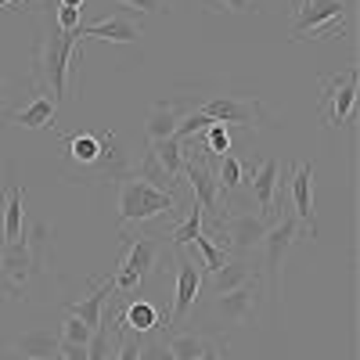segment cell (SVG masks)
Segmentation results:
<instances>
[{
    "label": "cell",
    "instance_id": "cell-10",
    "mask_svg": "<svg viewBox=\"0 0 360 360\" xmlns=\"http://www.w3.org/2000/svg\"><path fill=\"white\" fill-rule=\"evenodd\" d=\"M353 112H356V65H346L342 72L321 83V115L324 127L342 130L353 123Z\"/></svg>",
    "mask_w": 360,
    "mask_h": 360
},
{
    "label": "cell",
    "instance_id": "cell-5",
    "mask_svg": "<svg viewBox=\"0 0 360 360\" xmlns=\"http://www.w3.org/2000/svg\"><path fill=\"white\" fill-rule=\"evenodd\" d=\"M119 238H123V259H119V266L112 270V285H115V295H127L134 288H141L148 278L159 274V263L166 256V238L162 234H134V231H119Z\"/></svg>",
    "mask_w": 360,
    "mask_h": 360
},
{
    "label": "cell",
    "instance_id": "cell-32",
    "mask_svg": "<svg viewBox=\"0 0 360 360\" xmlns=\"http://www.w3.org/2000/svg\"><path fill=\"white\" fill-rule=\"evenodd\" d=\"M141 335H127L119 332V346H115V356L112 360H141Z\"/></svg>",
    "mask_w": 360,
    "mask_h": 360
},
{
    "label": "cell",
    "instance_id": "cell-26",
    "mask_svg": "<svg viewBox=\"0 0 360 360\" xmlns=\"http://www.w3.org/2000/svg\"><path fill=\"white\" fill-rule=\"evenodd\" d=\"M152 148H155L162 169H166L173 180H184V141H180V137H162V141H155Z\"/></svg>",
    "mask_w": 360,
    "mask_h": 360
},
{
    "label": "cell",
    "instance_id": "cell-3",
    "mask_svg": "<svg viewBox=\"0 0 360 360\" xmlns=\"http://www.w3.org/2000/svg\"><path fill=\"white\" fill-rule=\"evenodd\" d=\"M191 205V195L184 191H159L152 184H144L141 176H134L130 169L115 180V209H119V231L130 227H148L152 220H173L180 209Z\"/></svg>",
    "mask_w": 360,
    "mask_h": 360
},
{
    "label": "cell",
    "instance_id": "cell-18",
    "mask_svg": "<svg viewBox=\"0 0 360 360\" xmlns=\"http://www.w3.org/2000/svg\"><path fill=\"white\" fill-rule=\"evenodd\" d=\"M112 324H115V332H127V335L162 332V317H159L155 303H148V299H130V303H123V310L112 317Z\"/></svg>",
    "mask_w": 360,
    "mask_h": 360
},
{
    "label": "cell",
    "instance_id": "cell-21",
    "mask_svg": "<svg viewBox=\"0 0 360 360\" xmlns=\"http://www.w3.org/2000/svg\"><path fill=\"white\" fill-rule=\"evenodd\" d=\"M115 295V285H112V274L90 292L86 299H79V303H69V314H76L83 324H90V328H101L105 324V299H112Z\"/></svg>",
    "mask_w": 360,
    "mask_h": 360
},
{
    "label": "cell",
    "instance_id": "cell-36",
    "mask_svg": "<svg viewBox=\"0 0 360 360\" xmlns=\"http://www.w3.org/2000/svg\"><path fill=\"white\" fill-rule=\"evenodd\" d=\"M303 4H307V0H303ZM303 4H299V8H303Z\"/></svg>",
    "mask_w": 360,
    "mask_h": 360
},
{
    "label": "cell",
    "instance_id": "cell-1",
    "mask_svg": "<svg viewBox=\"0 0 360 360\" xmlns=\"http://www.w3.org/2000/svg\"><path fill=\"white\" fill-rule=\"evenodd\" d=\"M58 141H62L65 176L76 180V184H115L130 169L127 152L119 148V137L112 130L58 134Z\"/></svg>",
    "mask_w": 360,
    "mask_h": 360
},
{
    "label": "cell",
    "instance_id": "cell-22",
    "mask_svg": "<svg viewBox=\"0 0 360 360\" xmlns=\"http://www.w3.org/2000/svg\"><path fill=\"white\" fill-rule=\"evenodd\" d=\"M22 220H25V188L18 184V180H11L8 202H4V242H18V238L25 234Z\"/></svg>",
    "mask_w": 360,
    "mask_h": 360
},
{
    "label": "cell",
    "instance_id": "cell-6",
    "mask_svg": "<svg viewBox=\"0 0 360 360\" xmlns=\"http://www.w3.org/2000/svg\"><path fill=\"white\" fill-rule=\"evenodd\" d=\"M263 303H270L266 285L259 278V270H252V278H245L242 285H234L227 292H213V303L205 310V321L213 332L224 324H256L259 314H263Z\"/></svg>",
    "mask_w": 360,
    "mask_h": 360
},
{
    "label": "cell",
    "instance_id": "cell-13",
    "mask_svg": "<svg viewBox=\"0 0 360 360\" xmlns=\"http://www.w3.org/2000/svg\"><path fill=\"white\" fill-rule=\"evenodd\" d=\"M205 101V90H176V94H166L152 105L148 112V123H144V134H148V144H155L162 137H173L180 119L188 112H195L198 105Z\"/></svg>",
    "mask_w": 360,
    "mask_h": 360
},
{
    "label": "cell",
    "instance_id": "cell-23",
    "mask_svg": "<svg viewBox=\"0 0 360 360\" xmlns=\"http://www.w3.org/2000/svg\"><path fill=\"white\" fill-rule=\"evenodd\" d=\"M130 173H134V176H141L144 184L159 188V191H176V188H180V180H173V176L162 169V162H159V155H155V148H152V144H148L144 159H141L137 166H130Z\"/></svg>",
    "mask_w": 360,
    "mask_h": 360
},
{
    "label": "cell",
    "instance_id": "cell-27",
    "mask_svg": "<svg viewBox=\"0 0 360 360\" xmlns=\"http://www.w3.org/2000/svg\"><path fill=\"white\" fill-rule=\"evenodd\" d=\"M202 227H205V213H202V205L191 198V205H188V220L180 224V227H173V234H169V249H188L195 238L202 234Z\"/></svg>",
    "mask_w": 360,
    "mask_h": 360
},
{
    "label": "cell",
    "instance_id": "cell-4",
    "mask_svg": "<svg viewBox=\"0 0 360 360\" xmlns=\"http://www.w3.org/2000/svg\"><path fill=\"white\" fill-rule=\"evenodd\" d=\"M303 242V227H299V220L288 213V209H281L278 220L266 227L263 242H259V278L266 285V299L270 303H278L281 299V288H285V263L292 256V249Z\"/></svg>",
    "mask_w": 360,
    "mask_h": 360
},
{
    "label": "cell",
    "instance_id": "cell-28",
    "mask_svg": "<svg viewBox=\"0 0 360 360\" xmlns=\"http://www.w3.org/2000/svg\"><path fill=\"white\" fill-rule=\"evenodd\" d=\"M205 11H209V15H238V18H249V15H259V0H205Z\"/></svg>",
    "mask_w": 360,
    "mask_h": 360
},
{
    "label": "cell",
    "instance_id": "cell-15",
    "mask_svg": "<svg viewBox=\"0 0 360 360\" xmlns=\"http://www.w3.org/2000/svg\"><path fill=\"white\" fill-rule=\"evenodd\" d=\"M278 180H281V166H278V159H259L256 166H245V188H249V195H252L256 205H259V213H263L270 224L278 220V209H274Z\"/></svg>",
    "mask_w": 360,
    "mask_h": 360
},
{
    "label": "cell",
    "instance_id": "cell-31",
    "mask_svg": "<svg viewBox=\"0 0 360 360\" xmlns=\"http://www.w3.org/2000/svg\"><path fill=\"white\" fill-rule=\"evenodd\" d=\"M141 360H176L166 346V335L162 332H152V335H141Z\"/></svg>",
    "mask_w": 360,
    "mask_h": 360
},
{
    "label": "cell",
    "instance_id": "cell-7",
    "mask_svg": "<svg viewBox=\"0 0 360 360\" xmlns=\"http://www.w3.org/2000/svg\"><path fill=\"white\" fill-rule=\"evenodd\" d=\"M349 0H307L295 15L292 44L303 40H346L349 37Z\"/></svg>",
    "mask_w": 360,
    "mask_h": 360
},
{
    "label": "cell",
    "instance_id": "cell-19",
    "mask_svg": "<svg viewBox=\"0 0 360 360\" xmlns=\"http://www.w3.org/2000/svg\"><path fill=\"white\" fill-rule=\"evenodd\" d=\"M8 353L15 360H47V356H62V335L47 332V328H29V332H22Z\"/></svg>",
    "mask_w": 360,
    "mask_h": 360
},
{
    "label": "cell",
    "instance_id": "cell-11",
    "mask_svg": "<svg viewBox=\"0 0 360 360\" xmlns=\"http://www.w3.org/2000/svg\"><path fill=\"white\" fill-rule=\"evenodd\" d=\"M195 112L217 119V123H227V127H242V130H263L266 127L263 101L252 98V94H213V98H205Z\"/></svg>",
    "mask_w": 360,
    "mask_h": 360
},
{
    "label": "cell",
    "instance_id": "cell-25",
    "mask_svg": "<svg viewBox=\"0 0 360 360\" xmlns=\"http://www.w3.org/2000/svg\"><path fill=\"white\" fill-rule=\"evenodd\" d=\"M252 266L256 263H249V256H231L217 274H209V278H213V292H227L234 285H242L245 278H252Z\"/></svg>",
    "mask_w": 360,
    "mask_h": 360
},
{
    "label": "cell",
    "instance_id": "cell-14",
    "mask_svg": "<svg viewBox=\"0 0 360 360\" xmlns=\"http://www.w3.org/2000/svg\"><path fill=\"white\" fill-rule=\"evenodd\" d=\"M40 270L44 266L33 259V252H29L25 234L18 238V242L0 245V292H4L8 299H25L29 281H33V274H40Z\"/></svg>",
    "mask_w": 360,
    "mask_h": 360
},
{
    "label": "cell",
    "instance_id": "cell-30",
    "mask_svg": "<svg viewBox=\"0 0 360 360\" xmlns=\"http://www.w3.org/2000/svg\"><path fill=\"white\" fill-rule=\"evenodd\" d=\"M62 342H76V346H86L90 342V335H94V328L90 324H83L76 314H65V321H62Z\"/></svg>",
    "mask_w": 360,
    "mask_h": 360
},
{
    "label": "cell",
    "instance_id": "cell-8",
    "mask_svg": "<svg viewBox=\"0 0 360 360\" xmlns=\"http://www.w3.org/2000/svg\"><path fill=\"white\" fill-rule=\"evenodd\" d=\"M274 209H288V213L299 220L303 234L317 238V213H314V166L310 162H292L288 176L278 180V198Z\"/></svg>",
    "mask_w": 360,
    "mask_h": 360
},
{
    "label": "cell",
    "instance_id": "cell-16",
    "mask_svg": "<svg viewBox=\"0 0 360 360\" xmlns=\"http://www.w3.org/2000/svg\"><path fill=\"white\" fill-rule=\"evenodd\" d=\"M137 37H144L141 22L130 11H115L101 22L79 25V40H108V44H137Z\"/></svg>",
    "mask_w": 360,
    "mask_h": 360
},
{
    "label": "cell",
    "instance_id": "cell-35",
    "mask_svg": "<svg viewBox=\"0 0 360 360\" xmlns=\"http://www.w3.org/2000/svg\"><path fill=\"white\" fill-rule=\"evenodd\" d=\"M47 360H62V356H47Z\"/></svg>",
    "mask_w": 360,
    "mask_h": 360
},
{
    "label": "cell",
    "instance_id": "cell-9",
    "mask_svg": "<svg viewBox=\"0 0 360 360\" xmlns=\"http://www.w3.org/2000/svg\"><path fill=\"white\" fill-rule=\"evenodd\" d=\"M173 252V270H176V299H173V307L162 321V335L173 332V324H180L198 303V292H202V281H205V266L202 259L195 256V249H169Z\"/></svg>",
    "mask_w": 360,
    "mask_h": 360
},
{
    "label": "cell",
    "instance_id": "cell-29",
    "mask_svg": "<svg viewBox=\"0 0 360 360\" xmlns=\"http://www.w3.org/2000/svg\"><path fill=\"white\" fill-rule=\"evenodd\" d=\"M119 11H130V15H148V18H162L169 15L173 0H115Z\"/></svg>",
    "mask_w": 360,
    "mask_h": 360
},
{
    "label": "cell",
    "instance_id": "cell-2",
    "mask_svg": "<svg viewBox=\"0 0 360 360\" xmlns=\"http://www.w3.org/2000/svg\"><path fill=\"white\" fill-rule=\"evenodd\" d=\"M79 29L76 33H62L54 22V15L47 11L44 15V25H40V40L33 47V65H29V86L33 90H44L51 94L58 105L69 98V79L76 76V62H79Z\"/></svg>",
    "mask_w": 360,
    "mask_h": 360
},
{
    "label": "cell",
    "instance_id": "cell-17",
    "mask_svg": "<svg viewBox=\"0 0 360 360\" xmlns=\"http://www.w3.org/2000/svg\"><path fill=\"white\" fill-rule=\"evenodd\" d=\"M29 94L33 98H29L25 105L4 108L0 115H4L8 123H15V127H25V130H47L54 123V115H58V101L47 98L44 90H33V86H29Z\"/></svg>",
    "mask_w": 360,
    "mask_h": 360
},
{
    "label": "cell",
    "instance_id": "cell-24",
    "mask_svg": "<svg viewBox=\"0 0 360 360\" xmlns=\"http://www.w3.org/2000/svg\"><path fill=\"white\" fill-rule=\"evenodd\" d=\"M217 335H202V332H173L166 335V346L176 360H198L209 346H213Z\"/></svg>",
    "mask_w": 360,
    "mask_h": 360
},
{
    "label": "cell",
    "instance_id": "cell-37",
    "mask_svg": "<svg viewBox=\"0 0 360 360\" xmlns=\"http://www.w3.org/2000/svg\"><path fill=\"white\" fill-rule=\"evenodd\" d=\"M0 83H4V76H0Z\"/></svg>",
    "mask_w": 360,
    "mask_h": 360
},
{
    "label": "cell",
    "instance_id": "cell-34",
    "mask_svg": "<svg viewBox=\"0 0 360 360\" xmlns=\"http://www.w3.org/2000/svg\"><path fill=\"white\" fill-rule=\"evenodd\" d=\"M62 360H90L86 346H76V342H62Z\"/></svg>",
    "mask_w": 360,
    "mask_h": 360
},
{
    "label": "cell",
    "instance_id": "cell-33",
    "mask_svg": "<svg viewBox=\"0 0 360 360\" xmlns=\"http://www.w3.org/2000/svg\"><path fill=\"white\" fill-rule=\"evenodd\" d=\"M44 8V0H0V11H33Z\"/></svg>",
    "mask_w": 360,
    "mask_h": 360
},
{
    "label": "cell",
    "instance_id": "cell-12",
    "mask_svg": "<svg viewBox=\"0 0 360 360\" xmlns=\"http://www.w3.org/2000/svg\"><path fill=\"white\" fill-rule=\"evenodd\" d=\"M270 220L263 213H227L220 224L213 227H205V231H213L220 234V249L231 252V256H252L263 242V234H266Z\"/></svg>",
    "mask_w": 360,
    "mask_h": 360
},
{
    "label": "cell",
    "instance_id": "cell-20",
    "mask_svg": "<svg viewBox=\"0 0 360 360\" xmlns=\"http://www.w3.org/2000/svg\"><path fill=\"white\" fill-rule=\"evenodd\" d=\"M213 173H217V184L227 205H234V191L245 188V162L238 155H213Z\"/></svg>",
    "mask_w": 360,
    "mask_h": 360
}]
</instances>
